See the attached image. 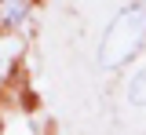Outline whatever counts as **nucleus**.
I'll list each match as a JSON object with an SVG mask.
<instances>
[{"label": "nucleus", "mask_w": 146, "mask_h": 135, "mask_svg": "<svg viewBox=\"0 0 146 135\" xmlns=\"http://www.w3.org/2000/svg\"><path fill=\"white\" fill-rule=\"evenodd\" d=\"M146 44V0H135L128 4L117 19L110 22V29L102 33V44H99V66L102 69H121L124 62L143 51Z\"/></svg>", "instance_id": "1"}, {"label": "nucleus", "mask_w": 146, "mask_h": 135, "mask_svg": "<svg viewBox=\"0 0 146 135\" xmlns=\"http://www.w3.org/2000/svg\"><path fill=\"white\" fill-rule=\"evenodd\" d=\"M26 11H29L26 0H0V22L4 26H18L26 19Z\"/></svg>", "instance_id": "2"}, {"label": "nucleus", "mask_w": 146, "mask_h": 135, "mask_svg": "<svg viewBox=\"0 0 146 135\" xmlns=\"http://www.w3.org/2000/svg\"><path fill=\"white\" fill-rule=\"evenodd\" d=\"M128 102H131V106H146V66L131 77V84H128Z\"/></svg>", "instance_id": "3"}]
</instances>
